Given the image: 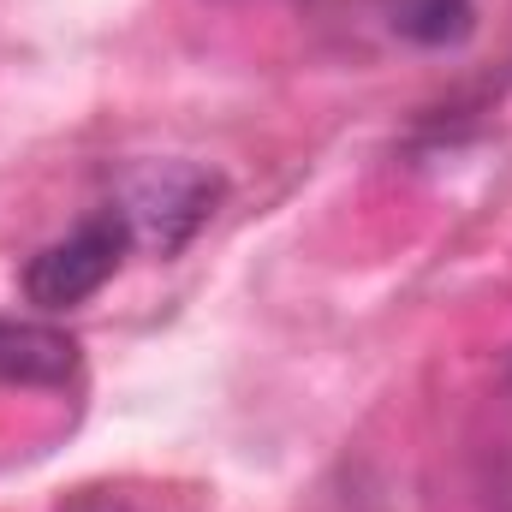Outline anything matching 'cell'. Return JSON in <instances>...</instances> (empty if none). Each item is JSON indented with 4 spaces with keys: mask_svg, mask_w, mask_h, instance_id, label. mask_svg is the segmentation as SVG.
Segmentation results:
<instances>
[{
    "mask_svg": "<svg viewBox=\"0 0 512 512\" xmlns=\"http://www.w3.org/2000/svg\"><path fill=\"white\" fill-rule=\"evenodd\" d=\"M126 251H131L126 221H120L114 209H108V215H90L78 233H66V239H54L48 251L30 256V268H24V298H30L36 310H72V304L96 298V292L120 274Z\"/></svg>",
    "mask_w": 512,
    "mask_h": 512,
    "instance_id": "obj_2",
    "label": "cell"
},
{
    "mask_svg": "<svg viewBox=\"0 0 512 512\" xmlns=\"http://www.w3.org/2000/svg\"><path fill=\"white\" fill-rule=\"evenodd\" d=\"M387 18L405 42H423V48H453L471 36V0H387Z\"/></svg>",
    "mask_w": 512,
    "mask_h": 512,
    "instance_id": "obj_4",
    "label": "cell"
},
{
    "mask_svg": "<svg viewBox=\"0 0 512 512\" xmlns=\"http://www.w3.org/2000/svg\"><path fill=\"white\" fill-rule=\"evenodd\" d=\"M78 376V340L42 322H0V382L6 387H66Z\"/></svg>",
    "mask_w": 512,
    "mask_h": 512,
    "instance_id": "obj_3",
    "label": "cell"
},
{
    "mask_svg": "<svg viewBox=\"0 0 512 512\" xmlns=\"http://www.w3.org/2000/svg\"><path fill=\"white\" fill-rule=\"evenodd\" d=\"M215 203H221V179L203 173L197 161H143L120 179L114 215L126 221L131 245L173 256L197 239V227L215 215Z\"/></svg>",
    "mask_w": 512,
    "mask_h": 512,
    "instance_id": "obj_1",
    "label": "cell"
},
{
    "mask_svg": "<svg viewBox=\"0 0 512 512\" xmlns=\"http://www.w3.org/2000/svg\"><path fill=\"white\" fill-rule=\"evenodd\" d=\"M60 512H137L126 495H114V489H84V495H72Z\"/></svg>",
    "mask_w": 512,
    "mask_h": 512,
    "instance_id": "obj_5",
    "label": "cell"
}]
</instances>
